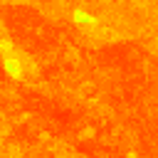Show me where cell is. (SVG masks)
Returning a JSON list of instances; mask_svg holds the SVG:
<instances>
[{"label":"cell","instance_id":"cell-2","mask_svg":"<svg viewBox=\"0 0 158 158\" xmlns=\"http://www.w3.org/2000/svg\"><path fill=\"white\" fill-rule=\"evenodd\" d=\"M74 20H77V22H81V25H91V22H96V17L86 15L84 10H74Z\"/></svg>","mask_w":158,"mask_h":158},{"label":"cell","instance_id":"cell-1","mask_svg":"<svg viewBox=\"0 0 158 158\" xmlns=\"http://www.w3.org/2000/svg\"><path fill=\"white\" fill-rule=\"evenodd\" d=\"M2 67H5V72H7L10 77H15V79H20V77H22V69H20L10 57H5V59H2Z\"/></svg>","mask_w":158,"mask_h":158}]
</instances>
